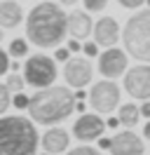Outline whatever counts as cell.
Instances as JSON below:
<instances>
[{
  "instance_id": "cell-17",
  "label": "cell",
  "mask_w": 150,
  "mask_h": 155,
  "mask_svg": "<svg viewBox=\"0 0 150 155\" xmlns=\"http://www.w3.org/2000/svg\"><path fill=\"white\" fill-rule=\"evenodd\" d=\"M9 54L17 57V59L26 57V54H28V42L24 38H14L12 42H9Z\"/></svg>"
},
{
  "instance_id": "cell-6",
  "label": "cell",
  "mask_w": 150,
  "mask_h": 155,
  "mask_svg": "<svg viewBox=\"0 0 150 155\" xmlns=\"http://www.w3.org/2000/svg\"><path fill=\"white\" fill-rule=\"evenodd\" d=\"M89 104L96 113H112L120 106V87L110 80L96 82L89 92Z\"/></svg>"
},
{
  "instance_id": "cell-14",
  "label": "cell",
  "mask_w": 150,
  "mask_h": 155,
  "mask_svg": "<svg viewBox=\"0 0 150 155\" xmlns=\"http://www.w3.org/2000/svg\"><path fill=\"white\" fill-rule=\"evenodd\" d=\"M68 33L70 38H77V40H87V35L94 33V21L89 19V14L82 10H73L68 14Z\"/></svg>"
},
{
  "instance_id": "cell-34",
  "label": "cell",
  "mask_w": 150,
  "mask_h": 155,
  "mask_svg": "<svg viewBox=\"0 0 150 155\" xmlns=\"http://www.w3.org/2000/svg\"><path fill=\"white\" fill-rule=\"evenodd\" d=\"M59 2H61V5H75L77 0H59Z\"/></svg>"
},
{
  "instance_id": "cell-30",
  "label": "cell",
  "mask_w": 150,
  "mask_h": 155,
  "mask_svg": "<svg viewBox=\"0 0 150 155\" xmlns=\"http://www.w3.org/2000/svg\"><path fill=\"white\" fill-rule=\"evenodd\" d=\"M75 110H77V113H84V101H82V99L75 101Z\"/></svg>"
},
{
  "instance_id": "cell-26",
  "label": "cell",
  "mask_w": 150,
  "mask_h": 155,
  "mask_svg": "<svg viewBox=\"0 0 150 155\" xmlns=\"http://www.w3.org/2000/svg\"><path fill=\"white\" fill-rule=\"evenodd\" d=\"M122 7H127V10H136L141 5H145V0H117Z\"/></svg>"
},
{
  "instance_id": "cell-10",
  "label": "cell",
  "mask_w": 150,
  "mask_h": 155,
  "mask_svg": "<svg viewBox=\"0 0 150 155\" xmlns=\"http://www.w3.org/2000/svg\"><path fill=\"white\" fill-rule=\"evenodd\" d=\"M103 129H106V122H103L99 115H94V113H82V115L75 120L73 125V134L75 139H80V141H94V139H99L103 134Z\"/></svg>"
},
{
  "instance_id": "cell-8",
  "label": "cell",
  "mask_w": 150,
  "mask_h": 155,
  "mask_svg": "<svg viewBox=\"0 0 150 155\" xmlns=\"http://www.w3.org/2000/svg\"><path fill=\"white\" fill-rule=\"evenodd\" d=\"M124 89L134 99H150V66L139 64L124 73Z\"/></svg>"
},
{
  "instance_id": "cell-29",
  "label": "cell",
  "mask_w": 150,
  "mask_h": 155,
  "mask_svg": "<svg viewBox=\"0 0 150 155\" xmlns=\"http://www.w3.org/2000/svg\"><path fill=\"white\" fill-rule=\"evenodd\" d=\"M141 115H143V117H150V101H145V104L141 106Z\"/></svg>"
},
{
  "instance_id": "cell-2",
  "label": "cell",
  "mask_w": 150,
  "mask_h": 155,
  "mask_svg": "<svg viewBox=\"0 0 150 155\" xmlns=\"http://www.w3.org/2000/svg\"><path fill=\"white\" fill-rule=\"evenodd\" d=\"M75 94L68 89V85L59 87V85H49V87L38 89L28 101V115L33 117L38 125H59L75 110Z\"/></svg>"
},
{
  "instance_id": "cell-19",
  "label": "cell",
  "mask_w": 150,
  "mask_h": 155,
  "mask_svg": "<svg viewBox=\"0 0 150 155\" xmlns=\"http://www.w3.org/2000/svg\"><path fill=\"white\" fill-rule=\"evenodd\" d=\"M9 104H12V92L7 85H0V115L9 108Z\"/></svg>"
},
{
  "instance_id": "cell-11",
  "label": "cell",
  "mask_w": 150,
  "mask_h": 155,
  "mask_svg": "<svg viewBox=\"0 0 150 155\" xmlns=\"http://www.w3.org/2000/svg\"><path fill=\"white\" fill-rule=\"evenodd\" d=\"M145 146L141 141L139 134H134L131 129L117 132L112 136V146H110V155H143Z\"/></svg>"
},
{
  "instance_id": "cell-18",
  "label": "cell",
  "mask_w": 150,
  "mask_h": 155,
  "mask_svg": "<svg viewBox=\"0 0 150 155\" xmlns=\"http://www.w3.org/2000/svg\"><path fill=\"white\" fill-rule=\"evenodd\" d=\"M5 85L9 87V92H24V87H26V78L12 73V75L7 78V82H5Z\"/></svg>"
},
{
  "instance_id": "cell-31",
  "label": "cell",
  "mask_w": 150,
  "mask_h": 155,
  "mask_svg": "<svg viewBox=\"0 0 150 155\" xmlns=\"http://www.w3.org/2000/svg\"><path fill=\"white\" fill-rule=\"evenodd\" d=\"M106 125H108V127H112V129H115V127L120 125V117H110V120H108Z\"/></svg>"
},
{
  "instance_id": "cell-27",
  "label": "cell",
  "mask_w": 150,
  "mask_h": 155,
  "mask_svg": "<svg viewBox=\"0 0 150 155\" xmlns=\"http://www.w3.org/2000/svg\"><path fill=\"white\" fill-rule=\"evenodd\" d=\"M110 146H112V139H108V136L99 139V148H101V150H110Z\"/></svg>"
},
{
  "instance_id": "cell-9",
  "label": "cell",
  "mask_w": 150,
  "mask_h": 155,
  "mask_svg": "<svg viewBox=\"0 0 150 155\" xmlns=\"http://www.w3.org/2000/svg\"><path fill=\"white\" fill-rule=\"evenodd\" d=\"M99 71L103 78H120L122 73H127V52L108 47L99 57Z\"/></svg>"
},
{
  "instance_id": "cell-12",
  "label": "cell",
  "mask_w": 150,
  "mask_h": 155,
  "mask_svg": "<svg viewBox=\"0 0 150 155\" xmlns=\"http://www.w3.org/2000/svg\"><path fill=\"white\" fill-rule=\"evenodd\" d=\"M120 38V24L112 17H101L94 21V40L99 47H112Z\"/></svg>"
},
{
  "instance_id": "cell-36",
  "label": "cell",
  "mask_w": 150,
  "mask_h": 155,
  "mask_svg": "<svg viewBox=\"0 0 150 155\" xmlns=\"http://www.w3.org/2000/svg\"><path fill=\"white\" fill-rule=\"evenodd\" d=\"M145 5H148V7H150V0H145Z\"/></svg>"
},
{
  "instance_id": "cell-1",
  "label": "cell",
  "mask_w": 150,
  "mask_h": 155,
  "mask_svg": "<svg viewBox=\"0 0 150 155\" xmlns=\"http://www.w3.org/2000/svg\"><path fill=\"white\" fill-rule=\"evenodd\" d=\"M68 31V17L61 5L56 2H38L28 12L26 19V38L35 47H56L64 42Z\"/></svg>"
},
{
  "instance_id": "cell-35",
  "label": "cell",
  "mask_w": 150,
  "mask_h": 155,
  "mask_svg": "<svg viewBox=\"0 0 150 155\" xmlns=\"http://www.w3.org/2000/svg\"><path fill=\"white\" fill-rule=\"evenodd\" d=\"M0 40H2V26H0Z\"/></svg>"
},
{
  "instance_id": "cell-5",
  "label": "cell",
  "mask_w": 150,
  "mask_h": 155,
  "mask_svg": "<svg viewBox=\"0 0 150 155\" xmlns=\"http://www.w3.org/2000/svg\"><path fill=\"white\" fill-rule=\"evenodd\" d=\"M56 61L47 54H31L28 61L24 64V78H26V85L35 89L49 87L56 80Z\"/></svg>"
},
{
  "instance_id": "cell-4",
  "label": "cell",
  "mask_w": 150,
  "mask_h": 155,
  "mask_svg": "<svg viewBox=\"0 0 150 155\" xmlns=\"http://www.w3.org/2000/svg\"><path fill=\"white\" fill-rule=\"evenodd\" d=\"M127 54L139 61H150V7L131 14L122 31Z\"/></svg>"
},
{
  "instance_id": "cell-3",
  "label": "cell",
  "mask_w": 150,
  "mask_h": 155,
  "mask_svg": "<svg viewBox=\"0 0 150 155\" xmlns=\"http://www.w3.org/2000/svg\"><path fill=\"white\" fill-rule=\"evenodd\" d=\"M38 143V129L28 117H0V155H35Z\"/></svg>"
},
{
  "instance_id": "cell-33",
  "label": "cell",
  "mask_w": 150,
  "mask_h": 155,
  "mask_svg": "<svg viewBox=\"0 0 150 155\" xmlns=\"http://www.w3.org/2000/svg\"><path fill=\"white\" fill-rule=\"evenodd\" d=\"M9 68H12V71H19V68H21V64H19V61H9Z\"/></svg>"
},
{
  "instance_id": "cell-20",
  "label": "cell",
  "mask_w": 150,
  "mask_h": 155,
  "mask_svg": "<svg viewBox=\"0 0 150 155\" xmlns=\"http://www.w3.org/2000/svg\"><path fill=\"white\" fill-rule=\"evenodd\" d=\"M106 5H108V0H84L87 12H101Z\"/></svg>"
},
{
  "instance_id": "cell-32",
  "label": "cell",
  "mask_w": 150,
  "mask_h": 155,
  "mask_svg": "<svg viewBox=\"0 0 150 155\" xmlns=\"http://www.w3.org/2000/svg\"><path fill=\"white\" fill-rule=\"evenodd\" d=\"M143 136H145V139L150 141V120L145 122V127H143Z\"/></svg>"
},
{
  "instance_id": "cell-24",
  "label": "cell",
  "mask_w": 150,
  "mask_h": 155,
  "mask_svg": "<svg viewBox=\"0 0 150 155\" xmlns=\"http://www.w3.org/2000/svg\"><path fill=\"white\" fill-rule=\"evenodd\" d=\"M7 68H9V54L5 49H0V78L7 73Z\"/></svg>"
},
{
  "instance_id": "cell-37",
  "label": "cell",
  "mask_w": 150,
  "mask_h": 155,
  "mask_svg": "<svg viewBox=\"0 0 150 155\" xmlns=\"http://www.w3.org/2000/svg\"><path fill=\"white\" fill-rule=\"evenodd\" d=\"M45 155H52V153H47V150H45Z\"/></svg>"
},
{
  "instance_id": "cell-21",
  "label": "cell",
  "mask_w": 150,
  "mask_h": 155,
  "mask_svg": "<svg viewBox=\"0 0 150 155\" xmlns=\"http://www.w3.org/2000/svg\"><path fill=\"white\" fill-rule=\"evenodd\" d=\"M28 101H31V99H28L24 92H14V99H12V104H14L17 108H28Z\"/></svg>"
},
{
  "instance_id": "cell-25",
  "label": "cell",
  "mask_w": 150,
  "mask_h": 155,
  "mask_svg": "<svg viewBox=\"0 0 150 155\" xmlns=\"http://www.w3.org/2000/svg\"><path fill=\"white\" fill-rule=\"evenodd\" d=\"M54 59L56 61H68V59H70V49L68 47H56V52H54Z\"/></svg>"
},
{
  "instance_id": "cell-22",
  "label": "cell",
  "mask_w": 150,
  "mask_h": 155,
  "mask_svg": "<svg viewBox=\"0 0 150 155\" xmlns=\"http://www.w3.org/2000/svg\"><path fill=\"white\" fill-rule=\"evenodd\" d=\"M68 155H101L96 148H92V146H80V148H73Z\"/></svg>"
},
{
  "instance_id": "cell-16",
  "label": "cell",
  "mask_w": 150,
  "mask_h": 155,
  "mask_svg": "<svg viewBox=\"0 0 150 155\" xmlns=\"http://www.w3.org/2000/svg\"><path fill=\"white\" fill-rule=\"evenodd\" d=\"M117 117H120V125L134 127V125H139V120H141V108L136 104H124L120 108V115Z\"/></svg>"
},
{
  "instance_id": "cell-13",
  "label": "cell",
  "mask_w": 150,
  "mask_h": 155,
  "mask_svg": "<svg viewBox=\"0 0 150 155\" xmlns=\"http://www.w3.org/2000/svg\"><path fill=\"white\" fill-rule=\"evenodd\" d=\"M40 143H42V148H45L47 153H64L66 148H68V143H70V134L66 132L64 127H56L52 125L49 129L45 132V136L40 139Z\"/></svg>"
},
{
  "instance_id": "cell-23",
  "label": "cell",
  "mask_w": 150,
  "mask_h": 155,
  "mask_svg": "<svg viewBox=\"0 0 150 155\" xmlns=\"http://www.w3.org/2000/svg\"><path fill=\"white\" fill-rule=\"evenodd\" d=\"M82 52H84V57H99V45H96V40H94V42H84Z\"/></svg>"
},
{
  "instance_id": "cell-7",
  "label": "cell",
  "mask_w": 150,
  "mask_h": 155,
  "mask_svg": "<svg viewBox=\"0 0 150 155\" xmlns=\"http://www.w3.org/2000/svg\"><path fill=\"white\" fill-rule=\"evenodd\" d=\"M92 75H94V66L92 61H87L84 57H70L64 66V80L68 87L73 89H82L92 82Z\"/></svg>"
},
{
  "instance_id": "cell-28",
  "label": "cell",
  "mask_w": 150,
  "mask_h": 155,
  "mask_svg": "<svg viewBox=\"0 0 150 155\" xmlns=\"http://www.w3.org/2000/svg\"><path fill=\"white\" fill-rule=\"evenodd\" d=\"M68 49H70V52H80V49H82V42H77V38L68 40Z\"/></svg>"
},
{
  "instance_id": "cell-15",
  "label": "cell",
  "mask_w": 150,
  "mask_h": 155,
  "mask_svg": "<svg viewBox=\"0 0 150 155\" xmlns=\"http://www.w3.org/2000/svg\"><path fill=\"white\" fill-rule=\"evenodd\" d=\"M24 19V10L17 0H2L0 2V26L2 28H17Z\"/></svg>"
}]
</instances>
